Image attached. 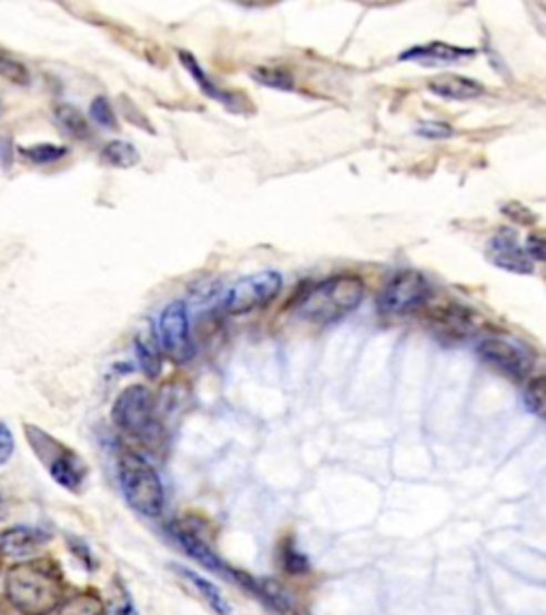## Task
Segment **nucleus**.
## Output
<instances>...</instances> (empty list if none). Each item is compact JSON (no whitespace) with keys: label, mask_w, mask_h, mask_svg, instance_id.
<instances>
[{"label":"nucleus","mask_w":546,"mask_h":615,"mask_svg":"<svg viewBox=\"0 0 546 615\" xmlns=\"http://www.w3.org/2000/svg\"><path fill=\"white\" fill-rule=\"evenodd\" d=\"M118 481L129 506L143 517H159L164 508L163 481L154 466L136 451H122L118 457Z\"/></svg>","instance_id":"7ed1b4c3"},{"label":"nucleus","mask_w":546,"mask_h":615,"mask_svg":"<svg viewBox=\"0 0 546 615\" xmlns=\"http://www.w3.org/2000/svg\"><path fill=\"white\" fill-rule=\"evenodd\" d=\"M432 300V284L421 272L402 270L384 284L378 306L384 314H410Z\"/></svg>","instance_id":"423d86ee"},{"label":"nucleus","mask_w":546,"mask_h":615,"mask_svg":"<svg viewBox=\"0 0 546 615\" xmlns=\"http://www.w3.org/2000/svg\"><path fill=\"white\" fill-rule=\"evenodd\" d=\"M436 327L442 332V337H455L464 340L474 332L472 314L462 306L448 308L436 319Z\"/></svg>","instance_id":"f3484780"},{"label":"nucleus","mask_w":546,"mask_h":615,"mask_svg":"<svg viewBox=\"0 0 546 615\" xmlns=\"http://www.w3.org/2000/svg\"><path fill=\"white\" fill-rule=\"evenodd\" d=\"M0 564H2V558H0Z\"/></svg>","instance_id":"2f4dec72"},{"label":"nucleus","mask_w":546,"mask_h":615,"mask_svg":"<svg viewBox=\"0 0 546 615\" xmlns=\"http://www.w3.org/2000/svg\"><path fill=\"white\" fill-rule=\"evenodd\" d=\"M11 508H13V496L11 492L0 483V522L7 520L11 515Z\"/></svg>","instance_id":"c756f323"},{"label":"nucleus","mask_w":546,"mask_h":615,"mask_svg":"<svg viewBox=\"0 0 546 615\" xmlns=\"http://www.w3.org/2000/svg\"><path fill=\"white\" fill-rule=\"evenodd\" d=\"M365 298V282L355 274H337L312 286L297 304L303 321L331 325L348 316Z\"/></svg>","instance_id":"f03ea898"},{"label":"nucleus","mask_w":546,"mask_h":615,"mask_svg":"<svg viewBox=\"0 0 546 615\" xmlns=\"http://www.w3.org/2000/svg\"><path fill=\"white\" fill-rule=\"evenodd\" d=\"M476 353L483 357L485 364L517 381L525 379L534 365L532 355L523 346L504 337H483L476 344Z\"/></svg>","instance_id":"1a4fd4ad"},{"label":"nucleus","mask_w":546,"mask_h":615,"mask_svg":"<svg viewBox=\"0 0 546 615\" xmlns=\"http://www.w3.org/2000/svg\"><path fill=\"white\" fill-rule=\"evenodd\" d=\"M16 451V438L13 432L0 421V466H4Z\"/></svg>","instance_id":"cd10ccee"},{"label":"nucleus","mask_w":546,"mask_h":615,"mask_svg":"<svg viewBox=\"0 0 546 615\" xmlns=\"http://www.w3.org/2000/svg\"><path fill=\"white\" fill-rule=\"evenodd\" d=\"M487 259L504 272L519 274V276L534 274V261L529 259L527 252L523 251V246L517 242V235L510 229H502L493 235L487 244Z\"/></svg>","instance_id":"9d476101"},{"label":"nucleus","mask_w":546,"mask_h":615,"mask_svg":"<svg viewBox=\"0 0 546 615\" xmlns=\"http://www.w3.org/2000/svg\"><path fill=\"white\" fill-rule=\"evenodd\" d=\"M101 159L115 169H131L139 163V152L135 145L124 140H113L103 148Z\"/></svg>","instance_id":"aec40b11"},{"label":"nucleus","mask_w":546,"mask_h":615,"mask_svg":"<svg viewBox=\"0 0 546 615\" xmlns=\"http://www.w3.org/2000/svg\"><path fill=\"white\" fill-rule=\"evenodd\" d=\"M175 573L186 582V584H191L194 589H196V594L203 598V601H208V605L216 612L219 615H229L231 614V609H229V605H226V601L222 598V594L219 592V587L214 586L212 582H208V579H203L201 575H196L194 571H191V568H184V566H175Z\"/></svg>","instance_id":"dca6fc26"},{"label":"nucleus","mask_w":546,"mask_h":615,"mask_svg":"<svg viewBox=\"0 0 546 615\" xmlns=\"http://www.w3.org/2000/svg\"><path fill=\"white\" fill-rule=\"evenodd\" d=\"M54 115L55 122L60 124V129L67 135H71L73 140H90V135H92L90 124H88L85 115L78 108H73L69 103H60V105H55Z\"/></svg>","instance_id":"a211bd4d"},{"label":"nucleus","mask_w":546,"mask_h":615,"mask_svg":"<svg viewBox=\"0 0 546 615\" xmlns=\"http://www.w3.org/2000/svg\"><path fill=\"white\" fill-rule=\"evenodd\" d=\"M135 353L139 365L148 379H159L163 370V351L154 330L148 325L135 337Z\"/></svg>","instance_id":"4468645a"},{"label":"nucleus","mask_w":546,"mask_h":615,"mask_svg":"<svg viewBox=\"0 0 546 615\" xmlns=\"http://www.w3.org/2000/svg\"><path fill=\"white\" fill-rule=\"evenodd\" d=\"M30 448L34 455L41 460V464L48 468L58 485H62L69 492L80 494L82 492L85 476H88V466L82 460V455L64 443L55 441L52 434L43 432L37 425H24Z\"/></svg>","instance_id":"20e7f679"},{"label":"nucleus","mask_w":546,"mask_h":615,"mask_svg":"<svg viewBox=\"0 0 546 615\" xmlns=\"http://www.w3.org/2000/svg\"><path fill=\"white\" fill-rule=\"evenodd\" d=\"M0 78L16 85L30 84V71L27 64L4 50H0Z\"/></svg>","instance_id":"4be33fe9"},{"label":"nucleus","mask_w":546,"mask_h":615,"mask_svg":"<svg viewBox=\"0 0 546 615\" xmlns=\"http://www.w3.org/2000/svg\"><path fill=\"white\" fill-rule=\"evenodd\" d=\"M90 118H92L97 124L105 127V129H115V127H118L115 112H113L108 97H97V99L90 103Z\"/></svg>","instance_id":"a878e982"},{"label":"nucleus","mask_w":546,"mask_h":615,"mask_svg":"<svg viewBox=\"0 0 546 615\" xmlns=\"http://www.w3.org/2000/svg\"><path fill=\"white\" fill-rule=\"evenodd\" d=\"M282 274L267 270L240 279L224 295V310L229 314H247L267 306L282 289Z\"/></svg>","instance_id":"6e6552de"},{"label":"nucleus","mask_w":546,"mask_h":615,"mask_svg":"<svg viewBox=\"0 0 546 615\" xmlns=\"http://www.w3.org/2000/svg\"><path fill=\"white\" fill-rule=\"evenodd\" d=\"M4 594L22 615H50L64 601V579L52 559H24L7 571Z\"/></svg>","instance_id":"f257e3e1"},{"label":"nucleus","mask_w":546,"mask_h":615,"mask_svg":"<svg viewBox=\"0 0 546 615\" xmlns=\"http://www.w3.org/2000/svg\"><path fill=\"white\" fill-rule=\"evenodd\" d=\"M111 420L127 436L145 445H154L163 436L154 397L143 385H131L115 397Z\"/></svg>","instance_id":"39448f33"},{"label":"nucleus","mask_w":546,"mask_h":615,"mask_svg":"<svg viewBox=\"0 0 546 615\" xmlns=\"http://www.w3.org/2000/svg\"><path fill=\"white\" fill-rule=\"evenodd\" d=\"M50 532L30 526H16L0 532V558L24 559L34 556L50 543Z\"/></svg>","instance_id":"9b49d317"},{"label":"nucleus","mask_w":546,"mask_h":615,"mask_svg":"<svg viewBox=\"0 0 546 615\" xmlns=\"http://www.w3.org/2000/svg\"><path fill=\"white\" fill-rule=\"evenodd\" d=\"M252 78L259 84L267 85V88H277V90H293V78L286 69L282 67H256Z\"/></svg>","instance_id":"5701e85b"},{"label":"nucleus","mask_w":546,"mask_h":615,"mask_svg":"<svg viewBox=\"0 0 546 615\" xmlns=\"http://www.w3.org/2000/svg\"><path fill=\"white\" fill-rule=\"evenodd\" d=\"M20 152L27 161L34 165H52L69 154V150L64 145H55V143H37L30 148H22Z\"/></svg>","instance_id":"412c9836"},{"label":"nucleus","mask_w":546,"mask_h":615,"mask_svg":"<svg viewBox=\"0 0 546 615\" xmlns=\"http://www.w3.org/2000/svg\"><path fill=\"white\" fill-rule=\"evenodd\" d=\"M427 88L436 97L448 99V101H472L485 92L481 82L469 80L465 75H457V73H439L427 82Z\"/></svg>","instance_id":"f8f14e48"},{"label":"nucleus","mask_w":546,"mask_h":615,"mask_svg":"<svg viewBox=\"0 0 546 615\" xmlns=\"http://www.w3.org/2000/svg\"><path fill=\"white\" fill-rule=\"evenodd\" d=\"M180 60H182V64L186 67V71L191 73L192 78H194V82L199 84V88L208 94V97H212V99H216V101H220L222 105H226V108H231V110H240L237 108V103H240V99L235 97V94H231V92H226V90H222L220 85L214 84L212 80H210V75L205 73V69L194 60V57L192 54H189V52H180Z\"/></svg>","instance_id":"2eb2a0df"},{"label":"nucleus","mask_w":546,"mask_h":615,"mask_svg":"<svg viewBox=\"0 0 546 615\" xmlns=\"http://www.w3.org/2000/svg\"><path fill=\"white\" fill-rule=\"evenodd\" d=\"M525 404L534 415H545V376H536L534 381H529L525 390Z\"/></svg>","instance_id":"393cba45"},{"label":"nucleus","mask_w":546,"mask_h":615,"mask_svg":"<svg viewBox=\"0 0 546 615\" xmlns=\"http://www.w3.org/2000/svg\"><path fill=\"white\" fill-rule=\"evenodd\" d=\"M476 54L474 50H465L457 46H448V43H429V46H418L412 48L408 52L402 54V60L410 62H421V64H453L465 58H472Z\"/></svg>","instance_id":"ddd939ff"},{"label":"nucleus","mask_w":546,"mask_h":615,"mask_svg":"<svg viewBox=\"0 0 546 615\" xmlns=\"http://www.w3.org/2000/svg\"><path fill=\"white\" fill-rule=\"evenodd\" d=\"M55 612L58 615H105V603L97 592H80L64 598Z\"/></svg>","instance_id":"6ab92c4d"},{"label":"nucleus","mask_w":546,"mask_h":615,"mask_svg":"<svg viewBox=\"0 0 546 615\" xmlns=\"http://www.w3.org/2000/svg\"><path fill=\"white\" fill-rule=\"evenodd\" d=\"M416 133L425 140H446L453 135V129L444 122H437V120H427V122H421Z\"/></svg>","instance_id":"bb28decb"},{"label":"nucleus","mask_w":546,"mask_h":615,"mask_svg":"<svg viewBox=\"0 0 546 615\" xmlns=\"http://www.w3.org/2000/svg\"><path fill=\"white\" fill-rule=\"evenodd\" d=\"M105 615H136L131 594L120 582L111 589L110 603L105 605Z\"/></svg>","instance_id":"b1692460"},{"label":"nucleus","mask_w":546,"mask_h":615,"mask_svg":"<svg viewBox=\"0 0 546 615\" xmlns=\"http://www.w3.org/2000/svg\"><path fill=\"white\" fill-rule=\"evenodd\" d=\"M286 568L289 571H305L307 568V562H305V558L303 556H300L293 547L291 550H286Z\"/></svg>","instance_id":"7c9ffc66"},{"label":"nucleus","mask_w":546,"mask_h":615,"mask_svg":"<svg viewBox=\"0 0 546 615\" xmlns=\"http://www.w3.org/2000/svg\"><path fill=\"white\" fill-rule=\"evenodd\" d=\"M159 344L164 357L173 364L184 365L194 360L191 319L184 302H171L159 319Z\"/></svg>","instance_id":"0eeeda50"},{"label":"nucleus","mask_w":546,"mask_h":615,"mask_svg":"<svg viewBox=\"0 0 546 615\" xmlns=\"http://www.w3.org/2000/svg\"><path fill=\"white\" fill-rule=\"evenodd\" d=\"M527 254L532 261H545V240L543 235H529L527 238Z\"/></svg>","instance_id":"c85d7f7f"}]
</instances>
